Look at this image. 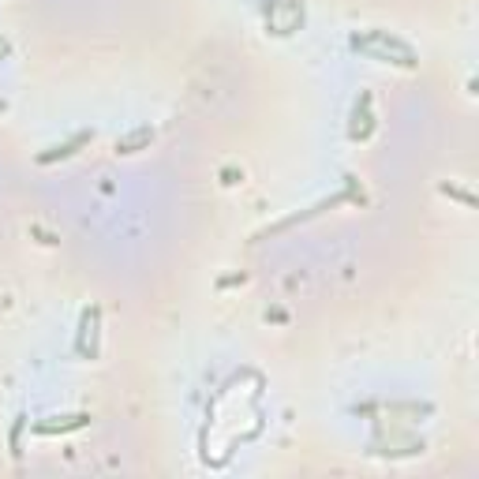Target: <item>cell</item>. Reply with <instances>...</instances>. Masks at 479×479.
Here are the masks:
<instances>
[{"label": "cell", "instance_id": "obj_1", "mask_svg": "<svg viewBox=\"0 0 479 479\" xmlns=\"http://www.w3.org/2000/svg\"><path fill=\"white\" fill-rule=\"evenodd\" d=\"M86 139H90V135L83 131V135H75L72 142H64V146H52L49 154H42V162H57V157H68V154H75V146H79V142H86Z\"/></svg>", "mask_w": 479, "mask_h": 479}]
</instances>
